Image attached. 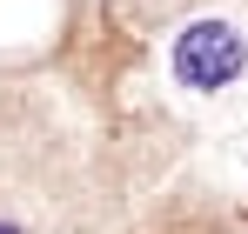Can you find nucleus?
Masks as SVG:
<instances>
[{
  "label": "nucleus",
  "mask_w": 248,
  "mask_h": 234,
  "mask_svg": "<svg viewBox=\"0 0 248 234\" xmlns=\"http://www.w3.org/2000/svg\"><path fill=\"white\" fill-rule=\"evenodd\" d=\"M242 67H248V40L228 20H188L174 34V74L188 80V87H202V94L242 80Z\"/></svg>",
  "instance_id": "nucleus-1"
},
{
  "label": "nucleus",
  "mask_w": 248,
  "mask_h": 234,
  "mask_svg": "<svg viewBox=\"0 0 248 234\" xmlns=\"http://www.w3.org/2000/svg\"><path fill=\"white\" fill-rule=\"evenodd\" d=\"M0 234H20V228H14V221H0Z\"/></svg>",
  "instance_id": "nucleus-2"
}]
</instances>
